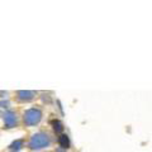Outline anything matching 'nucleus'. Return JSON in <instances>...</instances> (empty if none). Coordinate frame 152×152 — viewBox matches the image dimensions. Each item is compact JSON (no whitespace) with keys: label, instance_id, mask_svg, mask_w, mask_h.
<instances>
[{"label":"nucleus","instance_id":"obj_1","mask_svg":"<svg viewBox=\"0 0 152 152\" xmlns=\"http://www.w3.org/2000/svg\"><path fill=\"white\" fill-rule=\"evenodd\" d=\"M51 145V140L46 133H34L29 140V147L33 151L47 148Z\"/></svg>","mask_w":152,"mask_h":152},{"label":"nucleus","instance_id":"obj_2","mask_svg":"<svg viewBox=\"0 0 152 152\" xmlns=\"http://www.w3.org/2000/svg\"><path fill=\"white\" fill-rule=\"evenodd\" d=\"M23 119L27 126H36V124H38L41 122V119H42V112H41L38 108L28 109L24 113Z\"/></svg>","mask_w":152,"mask_h":152},{"label":"nucleus","instance_id":"obj_3","mask_svg":"<svg viewBox=\"0 0 152 152\" xmlns=\"http://www.w3.org/2000/svg\"><path fill=\"white\" fill-rule=\"evenodd\" d=\"M4 123L7 126V128H12L17 124V114L12 110H8L4 113Z\"/></svg>","mask_w":152,"mask_h":152},{"label":"nucleus","instance_id":"obj_4","mask_svg":"<svg viewBox=\"0 0 152 152\" xmlns=\"http://www.w3.org/2000/svg\"><path fill=\"white\" fill-rule=\"evenodd\" d=\"M17 95H18V100H20V102H31L34 98V93L31 90H19Z\"/></svg>","mask_w":152,"mask_h":152},{"label":"nucleus","instance_id":"obj_5","mask_svg":"<svg viewBox=\"0 0 152 152\" xmlns=\"http://www.w3.org/2000/svg\"><path fill=\"white\" fill-rule=\"evenodd\" d=\"M58 143L61 146L62 150H67L70 147V138L67 134H61L58 137Z\"/></svg>","mask_w":152,"mask_h":152},{"label":"nucleus","instance_id":"obj_6","mask_svg":"<svg viewBox=\"0 0 152 152\" xmlns=\"http://www.w3.org/2000/svg\"><path fill=\"white\" fill-rule=\"evenodd\" d=\"M22 147H23V140H17L9 146V151L10 152H18Z\"/></svg>","mask_w":152,"mask_h":152},{"label":"nucleus","instance_id":"obj_7","mask_svg":"<svg viewBox=\"0 0 152 152\" xmlns=\"http://www.w3.org/2000/svg\"><path fill=\"white\" fill-rule=\"evenodd\" d=\"M52 126H53V131H55L56 133H61L62 131H64V126H62V123L60 121H57V119L52 121Z\"/></svg>","mask_w":152,"mask_h":152},{"label":"nucleus","instance_id":"obj_8","mask_svg":"<svg viewBox=\"0 0 152 152\" xmlns=\"http://www.w3.org/2000/svg\"><path fill=\"white\" fill-rule=\"evenodd\" d=\"M0 105H1V107H8V105H9V102H4V100H3V102L0 103Z\"/></svg>","mask_w":152,"mask_h":152},{"label":"nucleus","instance_id":"obj_9","mask_svg":"<svg viewBox=\"0 0 152 152\" xmlns=\"http://www.w3.org/2000/svg\"><path fill=\"white\" fill-rule=\"evenodd\" d=\"M55 152H67V151H66V150H62V148H57Z\"/></svg>","mask_w":152,"mask_h":152}]
</instances>
